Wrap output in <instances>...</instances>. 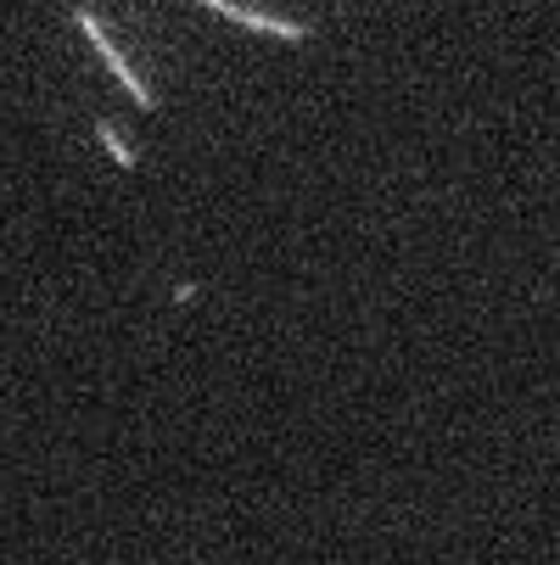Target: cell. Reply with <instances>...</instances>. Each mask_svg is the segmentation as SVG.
Masks as SVG:
<instances>
[{
	"label": "cell",
	"instance_id": "6da1fadb",
	"mask_svg": "<svg viewBox=\"0 0 560 565\" xmlns=\"http://www.w3.org/2000/svg\"><path fill=\"white\" fill-rule=\"evenodd\" d=\"M73 23H78V29H85V40H91V45L102 51V62H107V67L118 73V85H124V90L135 96V107H157V96H151V85H146V78H140V73H135V67L124 62V51L113 45V34L102 29V18H96L91 7H73Z\"/></svg>",
	"mask_w": 560,
	"mask_h": 565
},
{
	"label": "cell",
	"instance_id": "7a4b0ae2",
	"mask_svg": "<svg viewBox=\"0 0 560 565\" xmlns=\"http://www.w3.org/2000/svg\"><path fill=\"white\" fill-rule=\"evenodd\" d=\"M202 7H213L219 18H230V23H242V29H253V34H270V40H308V34H314L308 23H286V18L253 12V7H242V0H202Z\"/></svg>",
	"mask_w": 560,
	"mask_h": 565
},
{
	"label": "cell",
	"instance_id": "3957f363",
	"mask_svg": "<svg viewBox=\"0 0 560 565\" xmlns=\"http://www.w3.org/2000/svg\"><path fill=\"white\" fill-rule=\"evenodd\" d=\"M96 135H102V146L113 151V163H118V169H135V157H129V146L118 140V129H113V124H96Z\"/></svg>",
	"mask_w": 560,
	"mask_h": 565
}]
</instances>
